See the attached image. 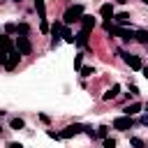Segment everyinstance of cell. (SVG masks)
Returning a JSON list of instances; mask_svg holds the SVG:
<instances>
[{
    "instance_id": "21",
    "label": "cell",
    "mask_w": 148,
    "mask_h": 148,
    "mask_svg": "<svg viewBox=\"0 0 148 148\" xmlns=\"http://www.w3.org/2000/svg\"><path fill=\"white\" fill-rule=\"evenodd\" d=\"M130 143H132V148H143V141H141L139 136H132V139H130Z\"/></svg>"
},
{
    "instance_id": "33",
    "label": "cell",
    "mask_w": 148,
    "mask_h": 148,
    "mask_svg": "<svg viewBox=\"0 0 148 148\" xmlns=\"http://www.w3.org/2000/svg\"><path fill=\"white\" fill-rule=\"evenodd\" d=\"M141 2H146V5H148V0H141Z\"/></svg>"
},
{
    "instance_id": "16",
    "label": "cell",
    "mask_w": 148,
    "mask_h": 148,
    "mask_svg": "<svg viewBox=\"0 0 148 148\" xmlns=\"http://www.w3.org/2000/svg\"><path fill=\"white\" fill-rule=\"evenodd\" d=\"M2 44H5V51H7V53H12V51H16V46H14V42H12L9 37H2Z\"/></svg>"
},
{
    "instance_id": "10",
    "label": "cell",
    "mask_w": 148,
    "mask_h": 148,
    "mask_svg": "<svg viewBox=\"0 0 148 148\" xmlns=\"http://www.w3.org/2000/svg\"><path fill=\"white\" fill-rule=\"evenodd\" d=\"M113 21H116L118 25H127V23H130V14H127V12H118V14L113 16Z\"/></svg>"
},
{
    "instance_id": "29",
    "label": "cell",
    "mask_w": 148,
    "mask_h": 148,
    "mask_svg": "<svg viewBox=\"0 0 148 148\" xmlns=\"http://www.w3.org/2000/svg\"><path fill=\"white\" fill-rule=\"evenodd\" d=\"M141 123H143V125H148V113H143V116H141Z\"/></svg>"
},
{
    "instance_id": "27",
    "label": "cell",
    "mask_w": 148,
    "mask_h": 148,
    "mask_svg": "<svg viewBox=\"0 0 148 148\" xmlns=\"http://www.w3.org/2000/svg\"><path fill=\"white\" fill-rule=\"evenodd\" d=\"M81 67H83V65H81V53H79V56L74 58V69H81Z\"/></svg>"
},
{
    "instance_id": "35",
    "label": "cell",
    "mask_w": 148,
    "mask_h": 148,
    "mask_svg": "<svg viewBox=\"0 0 148 148\" xmlns=\"http://www.w3.org/2000/svg\"><path fill=\"white\" fill-rule=\"evenodd\" d=\"M146 111H148V104H146Z\"/></svg>"
},
{
    "instance_id": "4",
    "label": "cell",
    "mask_w": 148,
    "mask_h": 148,
    "mask_svg": "<svg viewBox=\"0 0 148 148\" xmlns=\"http://www.w3.org/2000/svg\"><path fill=\"white\" fill-rule=\"evenodd\" d=\"M18 58H21V51H18V49H16V51H12V53H7V58L2 60L5 69H14V67H16V62H18Z\"/></svg>"
},
{
    "instance_id": "23",
    "label": "cell",
    "mask_w": 148,
    "mask_h": 148,
    "mask_svg": "<svg viewBox=\"0 0 148 148\" xmlns=\"http://www.w3.org/2000/svg\"><path fill=\"white\" fill-rule=\"evenodd\" d=\"M28 30H30L28 23H18V30H16V32H18V35H28Z\"/></svg>"
},
{
    "instance_id": "13",
    "label": "cell",
    "mask_w": 148,
    "mask_h": 148,
    "mask_svg": "<svg viewBox=\"0 0 148 148\" xmlns=\"http://www.w3.org/2000/svg\"><path fill=\"white\" fill-rule=\"evenodd\" d=\"M139 111H141V104H136V102L125 106V116H134V113H139Z\"/></svg>"
},
{
    "instance_id": "17",
    "label": "cell",
    "mask_w": 148,
    "mask_h": 148,
    "mask_svg": "<svg viewBox=\"0 0 148 148\" xmlns=\"http://www.w3.org/2000/svg\"><path fill=\"white\" fill-rule=\"evenodd\" d=\"M35 7H37V12H39V18H44V14H46V9H44V0H35Z\"/></svg>"
},
{
    "instance_id": "6",
    "label": "cell",
    "mask_w": 148,
    "mask_h": 148,
    "mask_svg": "<svg viewBox=\"0 0 148 148\" xmlns=\"http://www.w3.org/2000/svg\"><path fill=\"white\" fill-rule=\"evenodd\" d=\"M125 62H127L132 69H143V65H141V58H139V56H130V53H125Z\"/></svg>"
},
{
    "instance_id": "5",
    "label": "cell",
    "mask_w": 148,
    "mask_h": 148,
    "mask_svg": "<svg viewBox=\"0 0 148 148\" xmlns=\"http://www.w3.org/2000/svg\"><path fill=\"white\" fill-rule=\"evenodd\" d=\"M79 132H86V127H81V125H69V127H65V130L60 132V136H62V139H69V136H74V134H79Z\"/></svg>"
},
{
    "instance_id": "12",
    "label": "cell",
    "mask_w": 148,
    "mask_h": 148,
    "mask_svg": "<svg viewBox=\"0 0 148 148\" xmlns=\"http://www.w3.org/2000/svg\"><path fill=\"white\" fill-rule=\"evenodd\" d=\"M88 35H90L88 30H81V32L76 35V44H79V46H88Z\"/></svg>"
},
{
    "instance_id": "22",
    "label": "cell",
    "mask_w": 148,
    "mask_h": 148,
    "mask_svg": "<svg viewBox=\"0 0 148 148\" xmlns=\"http://www.w3.org/2000/svg\"><path fill=\"white\" fill-rule=\"evenodd\" d=\"M39 30H42V32H49V30H51V28H49V21H46V18H42V21H39Z\"/></svg>"
},
{
    "instance_id": "15",
    "label": "cell",
    "mask_w": 148,
    "mask_h": 148,
    "mask_svg": "<svg viewBox=\"0 0 148 148\" xmlns=\"http://www.w3.org/2000/svg\"><path fill=\"white\" fill-rule=\"evenodd\" d=\"M134 39H136V42H141V44H148V32H146V30H136Z\"/></svg>"
},
{
    "instance_id": "2",
    "label": "cell",
    "mask_w": 148,
    "mask_h": 148,
    "mask_svg": "<svg viewBox=\"0 0 148 148\" xmlns=\"http://www.w3.org/2000/svg\"><path fill=\"white\" fill-rule=\"evenodd\" d=\"M16 49L21 51V56H30L32 44H30V39H28L25 35H18V37H16Z\"/></svg>"
},
{
    "instance_id": "28",
    "label": "cell",
    "mask_w": 148,
    "mask_h": 148,
    "mask_svg": "<svg viewBox=\"0 0 148 148\" xmlns=\"http://www.w3.org/2000/svg\"><path fill=\"white\" fill-rule=\"evenodd\" d=\"M130 95H139V88L136 86H130Z\"/></svg>"
},
{
    "instance_id": "30",
    "label": "cell",
    "mask_w": 148,
    "mask_h": 148,
    "mask_svg": "<svg viewBox=\"0 0 148 148\" xmlns=\"http://www.w3.org/2000/svg\"><path fill=\"white\" fill-rule=\"evenodd\" d=\"M7 148H23V146H21V143H9Z\"/></svg>"
},
{
    "instance_id": "18",
    "label": "cell",
    "mask_w": 148,
    "mask_h": 148,
    "mask_svg": "<svg viewBox=\"0 0 148 148\" xmlns=\"http://www.w3.org/2000/svg\"><path fill=\"white\" fill-rule=\"evenodd\" d=\"M104 30H106L109 35H116V23H113V21H104Z\"/></svg>"
},
{
    "instance_id": "32",
    "label": "cell",
    "mask_w": 148,
    "mask_h": 148,
    "mask_svg": "<svg viewBox=\"0 0 148 148\" xmlns=\"http://www.w3.org/2000/svg\"><path fill=\"white\" fill-rule=\"evenodd\" d=\"M118 2H127V0H118Z\"/></svg>"
},
{
    "instance_id": "14",
    "label": "cell",
    "mask_w": 148,
    "mask_h": 148,
    "mask_svg": "<svg viewBox=\"0 0 148 148\" xmlns=\"http://www.w3.org/2000/svg\"><path fill=\"white\" fill-rule=\"evenodd\" d=\"M62 39H65V42H69V44H74V42H76V37L72 35V30H69L67 25L62 28Z\"/></svg>"
},
{
    "instance_id": "31",
    "label": "cell",
    "mask_w": 148,
    "mask_h": 148,
    "mask_svg": "<svg viewBox=\"0 0 148 148\" xmlns=\"http://www.w3.org/2000/svg\"><path fill=\"white\" fill-rule=\"evenodd\" d=\"M143 76H146V79H148V67H143Z\"/></svg>"
},
{
    "instance_id": "24",
    "label": "cell",
    "mask_w": 148,
    "mask_h": 148,
    "mask_svg": "<svg viewBox=\"0 0 148 148\" xmlns=\"http://www.w3.org/2000/svg\"><path fill=\"white\" fill-rule=\"evenodd\" d=\"M104 148H116V139L106 136V139H104Z\"/></svg>"
},
{
    "instance_id": "8",
    "label": "cell",
    "mask_w": 148,
    "mask_h": 148,
    "mask_svg": "<svg viewBox=\"0 0 148 148\" xmlns=\"http://www.w3.org/2000/svg\"><path fill=\"white\" fill-rule=\"evenodd\" d=\"M99 14H102L104 18H113V16H116V12H113V5H111V2L102 5V7H99Z\"/></svg>"
},
{
    "instance_id": "1",
    "label": "cell",
    "mask_w": 148,
    "mask_h": 148,
    "mask_svg": "<svg viewBox=\"0 0 148 148\" xmlns=\"http://www.w3.org/2000/svg\"><path fill=\"white\" fill-rule=\"evenodd\" d=\"M81 18H83V5H72V7L65 12L62 23L69 25V23H76V21H81Z\"/></svg>"
},
{
    "instance_id": "25",
    "label": "cell",
    "mask_w": 148,
    "mask_h": 148,
    "mask_svg": "<svg viewBox=\"0 0 148 148\" xmlns=\"http://www.w3.org/2000/svg\"><path fill=\"white\" fill-rule=\"evenodd\" d=\"M81 74H83V76H92L95 69H92V67H81Z\"/></svg>"
},
{
    "instance_id": "7",
    "label": "cell",
    "mask_w": 148,
    "mask_h": 148,
    "mask_svg": "<svg viewBox=\"0 0 148 148\" xmlns=\"http://www.w3.org/2000/svg\"><path fill=\"white\" fill-rule=\"evenodd\" d=\"M116 35H118L123 42H130V39H134L136 32H132V30H127V28H116Z\"/></svg>"
},
{
    "instance_id": "26",
    "label": "cell",
    "mask_w": 148,
    "mask_h": 148,
    "mask_svg": "<svg viewBox=\"0 0 148 148\" xmlns=\"http://www.w3.org/2000/svg\"><path fill=\"white\" fill-rule=\"evenodd\" d=\"M14 30H18V25H14V23H7L5 25V32H14Z\"/></svg>"
},
{
    "instance_id": "34",
    "label": "cell",
    "mask_w": 148,
    "mask_h": 148,
    "mask_svg": "<svg viewBox=\"0 0 148 148\" xmlns=\"http://www.w3.org/2000/svg\"><path fill=\"white\" fill-rule=\"evenodd\" d=\"M14 2H21V0H14Z\"/></svg>"
},
{
    "instance_id": "11",
    "label": "cell",
    "mask_w": 148,
    "mask_h": 148,
    "mask_svg": "<svg viewBox=\"0 0 148 148\" xmlns=\"http://www.w3.org/2000/svg\"><path fill=\"white\" fill-rule=\"evenodd\" d=\"M118 92H120V86H111V88H109V90L102 95V99H104V102H109V99H113Z\"/></svg>"
},
{
    "instance_id": "3",
    "label": "cell",
    "mask_w": 148,
    "mask_h": 148,
    "mask_svg": "<svg viewBox=\"0 0 148 148\" xmlns=\"http://www.w3.org/2000/svg\"><path fill=\"white\" fill-rule=\"evenodd\" d=\"M130 127H132V116H118V118L113 120V130L125 132V130H130Z\"/></svg>"
},
{
    "instance_id": "9",
    "label": "cell",
    "mask_w": 148,
    "mask_h": 148,
    "mask_svg": "<svg viewBox=\"0 0 148 148\" xmlns=\"http://www.w3.org/2000/svg\"><path fill=\"white\" fill-rule=\"evenodd\" d=\"M92 28H95V18L88 16V14H83V18H81V30H88V32H90Z\"/></svg>"
},
{
    "instance_id": "20",
    "label": "cell",
    "mask_w": 148,
    "mask_h": 148,
    "mask_svg": "<svg viewBox=\"0 0 148 148\" xmlns=\"http://www.w3.org/2000/svg\"><path fill=\"white\" fill-rule=\"evenodd\" d=\"M95 136H99V139H106V136H109V127H97Z\"/></svg>"
},
{
    "instance_id": "19",
    "label": "cell",
    "mask_w": 148,
    "mask_h": 148,
    "mask_svg": "<svg viewBox=\"0 0 148 148\" xmlns=\"http://www.w3.org/2000/svg\"><path fill=\"white\" fill-rule=\"evenodd\" d=\"M9 125H12L14 130H21V127H25V123H23V118H14V120H12Z\"/></svg>"
}]
</instances>
